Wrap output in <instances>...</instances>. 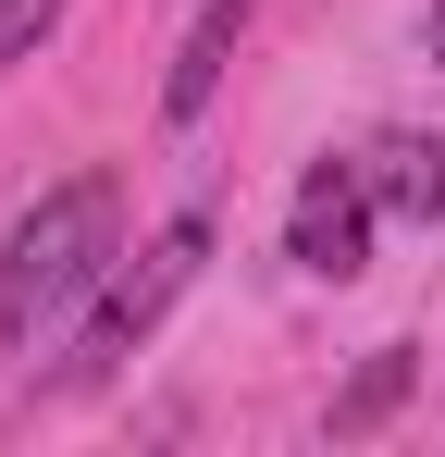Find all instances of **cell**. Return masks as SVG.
Listing matches in <instances>:
<instances>
[{
  "label": "cell",
  "mask_w": 445,
  "mask_h": 457,
  "mask_svg": "<svg viewBox=\"0 0 445 457\" xmlns=\"http://www.w3.org/2000/svg\"><path fill=\"white\" fill-rule=\"evenodd\" d=\"M371 173L359 161H309L297 173V223H285V260L297 272H322V285H359V260H371Z\"/></svg>",
  "instance_id": "obj_3"
},
{
  "label": "cell",
  "mask_w": 445,
  "mask_h": 457,
  "mask_svg": "<svg viewBox=\"0 0 445 457\" xmlns=\"http://www.w3.org/2000/svg\"><path fill=\"white\" fill-rule=\"evenodd\" d=\"M112 223H124V186H112V173H74V186H50V198L13 223V247H0V359H25V346L112 272Z\"/></svg>",
  "instance_id": "obj_1"
},
{
  "label": "cell",
  "mask_w": 445,
  "mask_h": 457,
  "mask_svg": "<svg viewBox=\"0 0 445 457\" xmlns=\"http://www.w3.org/2000/svg\"><path fill=\"white\" fill-rule=\"evenodd\" d=\"M235 25H248V0H211V12H198V37H186V62L161 75V112H173V124H198V112H211L222 62H235Z\"/></svg>",
  "instance_id": "obj_5"
},
{
  "label": "cell",
  "mask_w": 445,
  "mask_h": 457,
  "mask_svg": "<svg viewBox=\"0 0 445 457\" xmlns=\"http://www.w3.org/2000/svg\"><path fill=\"white\" fill-rule=\"evenodd\" d=\"M408 383H421V346H371L359 383L334 395V445H359V433H383L396 408H408Z\"/></svg>",
  "instance_id": "obj_6"
},
{
  "label": "cell",
  "mask_w": 445,
  "mask_h": 457,
  "mask_svg": "<svg viewBox=\"0 0 445 457\" xmlns=\"http://www.w3.org/2000/svg\"><path fill=\"white\" fill-rule=\"evenodd\" d=\"M198 260H211V223L186 211V223L161 235V247H148L137 272H112V297H99V321H87V346H74V383H112V371H124V359H137L148 334H161V309H173L186 285H198Z\"/></svg>",
  "instance_id": "obj_2"
},
{
  "label": "cell",
  "mask_w": 445,
  "mask_h": 457,
  "mask_svg": "<svg viewBox=\"0 0 445 457\" xmlns=\"http://www.w3.org/2000/svg\"><path fill=\"white\" fill-rule=\"evenodd\" d=\"M50 25H63V0H0V75H13V62L50 37Z\"/></svg>",
  "instance_id": "obj_7"
},
{
  "label": "cell",
  "mask_w": 445,
  "mask_h": 457,
  "mask_svg": "<svg viewBox=\"0 0 445 457\" xmlns=\"http://www.w3.org/2000/svg\"><path fill=\"white\" fill-rule=\"evenodd\" d=\"M371 198L383 211H408V223H445V137H371L359 149Z\"/></svg>",
  "instance_id": "obj_4"
},
{
  "label": "cell",
  "mask_w": 445,
  "mask_h": 457,
  "mask_svg": "<svg viewBox=\"0 0 445 457\" xmlns=\"http://www.w3.org/2000/svg\"><path fill=\"white\" fill-rule=\"evenodd\" d=\"M433 62H445V0H433Z\"/></svg>",
  "instance_id": "obj_8"
}]
</instances>
